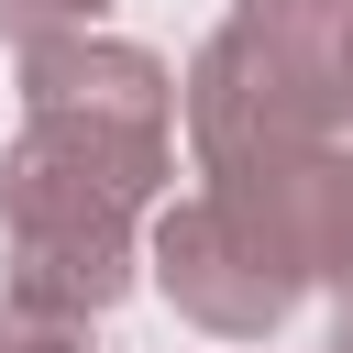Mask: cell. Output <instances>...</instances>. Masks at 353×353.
I'll list each match as a JSON object with an SVG mask.
<instances>
[{"mask_svg":"<svg viewBox=\"0 0 353 353\" xmlns=\"http://www.w3.org/2000/svg\"><path fill=\"white\" fill-rule=\"evenodd\" d=\"M0 353H88V320H55V309L0 298Z\"/></svg>","mask_w":353,"mask_h":353,"instance_id":"cell-6","label":"cell"},{"mask_svg":"<svg viewBox=\"0 0 353 353\" xmlns=\"http://www.w3.org/2000/svg\"><path fill=\"white\" fill-rule=\"evenodd\" d=\"M143 276H154V287H165V309H176L188 331H210V342H265V331H287V320H298V287L243 243V221H232L210 188H188V199H165V210H154Z\"/></svg>","mask_w":353,"mask_h":353,"instance_id":"cell-4","label":"cell"},{"mask_svg":"<svg viewBox=\"0 0 353 353\" xmlns=\"http://www.w3.org/2000/svg\"><path fill=\"white\" fill-rule=\"evenodd\" d=\"M199 165L276 143H353V0H232L176 77Z\"/></svg>","mask_w":353,"mask_h":353,"instance_id":"cell-2","label":"cell"},{"mask_svg":"<svg viewBox=\"0 0 353 353\" xmlns=\"http://www.w3.org/2000/svg\"><path fill=\"white\" fill-rule=\"evenodd\" d=\"M66 33H99V0H0V44L11 55L66 44Z\"/></svg>","mask_w":353,"mask_h":353,"instance_id":"cell-5","label":"cell"},{"mask_svg":"<svg viewBox=\"0 0 353 353\" xmlns=\"http://www.w3.org/2000/svg\"><path fill=\"white\" fill-rule=\"evenodd\" d=\"M320 353H353V309H342V331H331V342H320Z\"/></svg>","mask_w":353,"mask_h":353,"instance_id":"cell-7","label":"cell"},{"mask_svg":"<svg viewBox=\"0 0 353 353\" xmlns=\"http://www.w3.org/2000/svg\"><path fill=\"white\" fill-rule=\"evenodd\" d=\"M176 176V66L121 33L22 55V121L0 143V265L22 309L110 320L143 287V243Z\"/></svg>","mask_w":353,"mask_h":353,"instance_id":"cell-1","label":"cell"},{"mask_svg":"<svg viewBox=\"0 0 353 353\" xmlns=\"http://www.w3.org/2000/svg\"><path fill=\"white\" fill-rule=\"evenodd\" d=\"M199 188L243 221V243L309 298L331 287L353 309V143H276V154H232L199 165Z\"/></svg>","mask_w":353,"mask_h":353,"instance_id":"cell-3","label":"cell"}]
</instances>
